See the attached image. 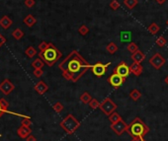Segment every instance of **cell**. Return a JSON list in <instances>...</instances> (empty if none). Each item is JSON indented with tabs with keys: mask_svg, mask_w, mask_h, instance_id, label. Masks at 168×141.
<instances>
[{
	"mask_svg": "<svg viewBox=\"0 0 168 141\" xmlns=\"http://www.w3.org/2000/svg\"><path fill=\"white\" fill-rule=\"evenodd\" d=\"M120 40L122 43H131L132 42V32L123 31L120 34Z\"/></svg>",
	"mask_w": 168,
	"mask_h": 141,
	"instance_id": "cell-17",
	"label": "cell"
},
{
	"mask_svg": "<svg viewBox=\"0 0 168 141\" xmlns=\"http://www.w3.org/2000/svg\"><path fill=\"white\" fill-rule=\"evenodd\" d=\"M159 30H160V27L156 24V23H152V24H150L147 28V31L151 35H153V36L157 34L159 32Z\"/></svg>",
	"mask_w": 168,
	"mask_h": 141,
	"instance_id": "cell-23",
	"label": "cell"
},
{
	"mask_svg": "<svg viewBox=\"0 0 168 141\" xmlns=\"http://www.w3.org/2000/svg\"><path fill=\"white\" fill-rule=\"evenodd\" d=\"M17 133L18 135L21 137V138H24L26 139L28 136H30L31 133H32V129L30 126H25V125H22L18 128V130H17Z\"/></svg>",
	"mask_w": 168,
	"mask_h": 141,
	"instance_id": "cell-12",
	"label": "cell"
},
{
	"mask_svg": "<svg viewBox=\"0 0 168 141\" xmlns=\"http://www.w3.org/2000/svg\"><path fill=\"white\" fill-rule=\"evenodd\" d=\"M166 26L168 27V19H167V21H166Z\"/></svg>",
	"mask_w": 168,
	"mask_h": 141,
	"instance_id": "cell-45",
	"label": "cell"
},
{
	"mask_svg": "<svg viewBox=\"0 0 168 141\" xmlns=\"http://www.w3.org/2000/svg\"><path fill=\"white\" fill-rule=\"evenodd\" d=\"M78 33L81 35V36H86V35L89 33V28L86 26V25L80 26L79 29H78Z\"/></svg>",
	"mask_w": 168,
	"mask_h": 141,
	"instance_id": "cell-31",
	"label": "cell"
},
{
	"mask_svg": "<svg viewBox=\"0 0 168 141\" xmlns=\"http://www.w3.org/2000/svg\"><path fill=\"white\" fill-rule=\"evenodd\" d=\"M125 81H126V78L122 77L121 75L115 73V72H113L112 75H110L109 78H108L109 84L111 85L113 88H115V89H118V88H120L122 85L125 83Z\"/></svg>",
	"mask_w": 168,
	"mask_h": 141,
	"instance_id": "cell-8",
	"label": "cell"
},
{
	"mask_svg": "<svg viewBox=\"0 0 168 141\" xmlns=\"http://www.w3.org/2000/svg\"><path fill=\"white\" fill-rule=\"evenodd\" d=\"M0 104H1L3 110H5V113H9V114L11 113V111H8V110H7L9 104H8V102L6 101V100H5V99H0Z\"/></svg>",
	"mask_w": 168,
	"mask_h": 141,
	"instance_id": "cell-33",
	"label": "cell"
},
{
	"mask_svg": "<svg viewBox=\"0 0 168 141\" xmlns=\"http://www.w3.org/2000/svg\"><path fill=\"white\" fill-rule=\"evenodd\" d=\"M92 99H93V98H92V96L90 95L88 92H84L82 95L80 96V101L82 102L84 105H88Z\"/></svg>",
	"mask_w": 168,
	"mask_h": 141,
	"instance_id": "cell-21",
	"label": "cell"
},
{
	"mask_svg": "<svg viewBox=\"0 0 168 141\" xmlns=\"http://www.w3.org/2000/svg\"><path fill=\"white\" fill-rule=\"evenodd\" d=\"M26 141H37V139H36V137L34 136V135H30V136H28L27 138H26Z\"/></svg>",
	"mask_w": 168,
	"mask_h": 141,
	"instance_id": "cell-40",
	"label": "cell"
},
{
	"mask_svg": "<svg viewBox=\"0 0 168 141\" xmlns=\"http://www.w3.org/2000/svg\"><path fill=\"white\" fill-rule=\"evenodd\" d=\"M131 141H146V140H144L143 137L137 136V137H132V139Z\"/></svg>",
	"mask_w": 168,
	"mask_h": 141,
	"instance_id": "cell-41",
	"label": "cell"
},
{
	"mask_svg": "<svg viewBox=\"0 0 168 141\" xmlns=\"http://www.w3.org/2000/svg\"><path fill=\"white\" fill-rule=\"evenodd\" d=\"M14 89H15V86L14 84L11 83L9 79H5L0 83V91L3 94H5V95H9Z\"/></svg>",
	"mask_w": 168,
	"mask_h": 141,
	"instance_id": "cell-11",
	"label": "cell"
},
{
	"mask_svg": "<svg viewBox=\"0 0 168 141\" xmlns=\"http://www.w3.org/2000/svg\"><path fill=\"white\" fill-rule=\"evenodd\" d=\"M130 70H131V73H132L135 76H140L142 71H143V68L142 66L141 63H137V62H134L132 63L130 65Z\"/></svg>",
	"mask_w": 168,
	"mask_h": 141,
	"instance_id": "cell-13",
	"label": "cell"
},
{
	"mask_svg": "<svg viewBox=\"0 0 168 141\" xmlns=\"http://www.w3.org/2000/svg\"><path fill=\"white\" fill-rule=\"evenodd\" d=\"M22 125L31 126V125H32V121H31V120H30V117H29V116L25 117V119L22 120Z\"/></svg>",
	"mask_w": 168,
	"mask_h": 141,
	"instance_id": "cell-35",
	"label": "cell"
},
{
	"mask_svg": "<svg viewBox=\"0 0 168 141\" xmlns=\"http://www.w3.org/2000/svg\"><path fill=\"white\" fill-rule=\"evenodd\" d=\"M110 7L112 8V10L116 11L120 8V3L117 1V0H112V1L110 2Z\"/></svg>",
	"mask_w": 168,
	"mask_h": 141,
	"instance_id": "cell-34",
	"label": "cell"
},
{
	"mask_svg": "<svg viewBox=\"0 0 168 141\" xmlns=\"http://www.w3.org/2000/svg\"><path fill=\"white\" fill-rule=\"evenodd\" d=\"M164 82H165V84H167V86H168V75L165 77V79H164Z\"/></svg>",
	"mask_w": 168,
	"mask_h": 141,
	"instance_id": "cell-44",
	"label": "cell"
},
{
	"mask_svg": "<svg viewBox=\"0 0 168 141\" xmlns=\"http://www.w3.org/2000/svg\"><path fill=\"white\" fill-rule=\"evenodd\" d=\"M25 54L29 58H33L35 55H37V50L35 49L33 46H29V48H27V49L25 50Z\"/></svg>",
	"mask_w": 168,
	"mask_h": 141,
	"instance_id": "cell-27",
	"label": "cell"
},
{
	"mask_svg": "<svg viewBox=\"0 0 168 141\" xmlns=\"http://www.w3.org/2000/svg\"><path fill=\"white\" fill-rule=\"evenodd\" d=\"M89 105V107L92 109V110H96V109H98L100 107V103L98 102V100L97 99H95V98H93L90 101V103L88 104Z\"/></svg>",
	"mask_w": 168,
	"mask_h": 141,
	"instance_id": "cell-30",
	"label": "cell"
},
{
	"mask_svg": "<svg viewBox=\"0 0 168 141\" xmlns=\"http://www.w3.org/2000/svg\"><path fill=\"white\" fill-rule=\"evenodd\" d=\"M23 22H24V24H25L27 27L31 28V27H33L35 24H37V19L35 18L33 15L29 14V15H27V16L25 17L24 20H23Z\"/></svg>",
	"mask_w": 168,
	"mask_h": 141,
	"instance_id": "cell-18",
	"label": "cell"
},
{
	"mask_svg": "<svg viewBox=\"0 0 168 141\" xmlns=\"http://www.w3.org/2000/svg\"><path fill=\"white\" fill-rule=\"evenodd\" d=\"M35 4H36L35 0H25V6L28 8H32L33 6H35Z\"/></svg>",
	"mask_w": 168,
	"mask_h": 141,
	"instance_id": "cell-36",
	"label": "cell"
},
{
	"mask_svg": "<svg viewBox=\"0 0 168 141\" xmlns=\"http://www.w3.org/2000/svg\"><path fill=\"white\" fill-rule=\"evenodd\" d=\"M113 72L117 73V74L121 75L122 77L127 79L129 77V75L131 74V70H130V66L125 61H121L120 64H118V65L115 67Z\"/></svg>",
	"mask_w": 168,
	"mask_h": 141,
	"instance_id": "cell-9",
	"label": "cell"
},
{
	"mask_svg": "<svg viewBox=\"0 0 168 141\" xmlns=\"http://www.w3.org/2000/svg\"><path fill=\"white\" fill-rule=\"evenodd\" d=\"M141 97H142V93L138 91L137 89H132L130 92V98L132 100V101L137 102V101H138V100L141 99Z\"/></svg>",
	"mask_w": 168,
	"mask_h": 141,
	"instance_id": "cell-19",
	"label": "cell"
},
{
	"mask_svg": "<svg viewBox=\"0 0 168 141\" xmlns=\"http://www.w3.org/2000/svg\"><path fill=\"white\" fill-rule=\"evenodd\" d=\"M137 3H138L137 0H124L125 6L128 8V9H130V10L134 9V8L137 6Z\"/></svg>",
	"mask_w": 168,
	"mask_h": 141,
	"instance_id": "cell-25",
	"label": "cell"
},
{
	"mask_svg": "<svg viewBox=\"0 0 168 141\" xmlns=\"http://www.w3.org/2000/svg\"><path fill=\"white\" fill-rule=\"evenodd\" d=\"M0 136H1V135H0Z\"/></svg>",
	"mask_w": 168,
	"mask_h": 141,
	"instance_id": "cell-46",
	"label": "cell"
},
{
	"mask_svg": "<svg viewBox=\"0 0 168 141\" xmlns=\"http://www.w3.org/2000/svg\"><path fill=\"white\" fill-rule=\"evenodd\" d=\"M60 125L67 134H73L79 128L80 122L75 119L73 115L68 114L65 119L60 121Z\"/></svg>",
	"mask_w": 168,
	"mask_h": 141,
	"instance_id": "cell-4",
	"label": "cell"
},
{
	"mask_svg": "<svg viewBox=\"0 0 168 141\" xmlns=\"http://www.w3.org/2000/svg\"><path fill=\"white\" fill-rule=\"evenodd\" d=\"M122 120H123V119H122V116L118 113H116V111H114L112 115H109V120H110V122H111V125H112V123L118 122V121H120Z\"/></svg>",
	"mask_w": 168,
	"mask_h": 141,
	"instance_id": "cell-24",
	"label": "cell"
},
{
	"mask_svg": "<svg viewBox=\"0 0 168 141\" xmlns=\"http://www.w3.org/2000/svg\"><path fill=\"white\" fill-rule=\"evenodd\" d=\"M148 62L153 68L158 70L165 64V58L163 57V55H162L161 54H159V52H156V54H154L151 57L149 58Z\"/></svg>",
	"mask_w": 168,
	"mask_h": 141,
	"instance_id": "cell-7",
	"label": "cell"
},
{
	"mask_svg": "<svg viewBox=\"0 0 168 141\" xmlns=\"http://www.w3.org/2000/svg\"><path fill=\"white\" fill-rule=\"evenodd\" d=\"M91 66V64L86 61L77 50H72L59 64L62 77L74 83L82 77Z\"/></svg>",
	"mask_w": 168,
	"mask_h": 141,
	"instance_id": "cell-1",
	"label": "cell"
},
{
	"mask_svg": "<svg viewBox=\"0 0 168 141\" xmlns=\"http://www.w3.org/2000/svg\"><path fill=\"white\" fill-rule=\"evenodd\" d=\"M5 113V110H3V108H2V106H1V104H0V117L2 116V115Z\"/></svg>",
	"mask_w": 168,
	"mask_h": 141,
	"instance_id": "cell-42",
	"label": "cell"
},
{
	"mask_svg": "<svg viewBox=\"0 0 168 141\" xmlns=\"http://www.w3.org/2000/svg\"><path fill=\"white\" fill-rule=\"evenodd\" d=\"M53 109H54V110L55 111V113L60 114V113H61V111L63 110V105L60 102H56L53 106Z\"/></svg>",
	"mask_w": 168,
	"mask_h": 141,
	"instance_id": "cell-32",
	"label": "cell"
},
{
	"mask_svg": "<svg viewBox=\"0 0 168 141\" xmlns=\"http://www.w3.org/2000/svg\"><path fill=\"white\" fill-rule=\"evenodd\" d=\"M44 74V71L42 69H35L34 70V75L36 76L37 78H40V77H42Z\"/></svg>",
	"mask_w": 168,
	"mask_h": 141,
	"instance_id": "cell-38",
	"label": "cell"
},
{
	"mask_svg": "<svg viewBox=\"0 0 168 141\" xmlns=\"http://www.w3.org/2000/svg\"><path fill=\"white\" fill-rule=\"evenodd\" d=\"M49 90V86L45 83L44 81H39L35 86V91H36L39 95H44V94Z\"/></svg>",
	"mask_w": 168,
	"mask_h": 141,
	"instance_id": "cell-14",
	"label": "cell"
},
{
	"mask_svg": "<svg viewBox=\"0 0 168 141\" xmlns=\"http://www.w3.org/2000/svg\"><path fill=\"white\" fill-rule=\"evenodd\" d=\"M6 43V38L5 37H3L1 34H0V48H1V46Z\"/></svg>",
	"mask_w": 168,
	"mask_h": 141,
	"instance_id": "cell-39",
	"label": "cell"
},
{
	"mask_svg": "<svg viewBox=\"0 0 168 141\" xmlns=\"http://www.w3.org/2000/svg\"><path fill=\"white\" fill-rule=\"evenodd\" d=\"M131 58H132V60L134 62L141 63V62H142L144 59H146V55H144V54L142 51H141L140 49H138L137 51L135 52V54H132Z\"/></svg>",
	"mask_w": 168,
	"mask_h": 141,
	"instance_id": "cell-15",
	"label": "cell"
},
{
	"mask_svg": "<svg viewBox=\"0 0 168 141\" xmlns=\"http://www.w3.org/2000/svg\"><path fill=\"white\" fill-rule=\"evenodd\" d=\"M127 132L130 134L132 137H144L149 132V127L144 123L140 117L137 116L127 127Z\"/></svg>",
	"mask_w": 168,
	"mask_h": 141,
	"instance_id": "cell-3",
	"label": "cell"
},
{
	"mask_svg": "<svg viewBox=\"0 0 168 141\" xmlns=\"http://www.w3.org/2000/svg\"><path fill=\"white\" fill-rule=\"evenodd\" d=\"M12 25V20L9 18V16L5 15L3 16L1 19H0V26H1L4 30H7L10 28V26Z\"/></svg>",
	"mask_w": 168,
	"mask_h": 141,
	"instance_id": "cell-16",
	"label": "cell"
},
{
	"mask_svg": "<svg viewBox=\"0 0 168 141\" xmlns=\"http://www.w3.org/2000/svg\"><path fill=\"white\" fill-rule=\"evenodd\" d=\"M127 49H128V51H130L131 54H135L136 51L138 50V45H137L136 43L131 42V43L128 45V46H127Z\"/></svg>",
	"mask_w": 168,
	"mask_h": 141,
	"instance_id": "cell-28",
	"label": "cell"
},
{
	"mask_svg": "<svg viewBox=\"0 0 168 141\" xmlns=\"http://www.w3.org/2000/svg\"><path fill=\"white\" fill-rule=\"evenodd\" d=\"M110 64H111V62H107V63L97 62L91 66V71L95 76H97V77H102V76L106 73Z\"/></svg>",
	"mask_w": 168,
	"mask_h": 141,
	"instance_id": "cell-6",
	"label": "cell"
},
{
	"mask_svg": "<svg viewBox=\"0 0 168 141\" xmlns=\"http://www.w3.org/2000/svg\"><path fill=\"white\" fill-rule=\"evenodd\" d=\"M25 36L24 32H23L21 29H15L12 33V37L15 39V40H21L23 37Z\"/></svg>",
	"mask_w": 168,
	"mask_h": 141,
	"instance_id": "cell-26",
	"label": "cell"
},
{
	"mask_svg": "<svg viewBox=\"0 0 168 141\" xmlns=\"http://www.w3.org/2000/svg\"><path fill=\"white\" fill-rule=\"evenodd\" d=\"M155 1L156 2H157L158 4H160V5H162V4H163L165 1H167V0H155Z\"/></svg>",
	"mask_w": 168,
	"mask_h": 141,
	"instance_id": "cell-43",
	"label": "cell"
},
{
	"mask_svg": "<svg viewBox=\"0 0 168 141\" xmlns=\"http://www.w3.org/2000/svg\"><path fill=\"white\" fill-rule=\"evenodd\" d=\"M127 127H128V125H127L123 120L118 121V122H116V123H112L111 125V129L118 135V136L122 135L127 130Z\"/></svg>",
	"mask_w": 168,
	"mask_h": 141,
	"instance_id": "cell-10",
	"label": "cell"
},
{
	"mask_svg": "<svg viewBox=\"0 0 168 141\" xmlns=\"http://www.w3.org/2000/svg\"><path fill=\"white\" fill-rule=\"evenodd\" d=\"M61 56H62V54L59 50V49L51 43H49L48 48L44 51H40L39 54V57L42 58L44 62L50 67L54 66L55 63L59 61Z\"/></svg>",
	"mask_w": 168,
	"mask_h": 141,
	"instance_id": "cell-2",
	"label": "cell"
},
{
	"mask_svg": "<svg viewBox=\"0 0 168 141\" xmlns=\"http://www.w3.org/2000/svg\"><path fill=\"white\" fill-rule=\"evenodd\" d=\"M45 62L44 60L42 59V58H37V59H35L33 62H32V66L35 68V69H42L45 65Z\"/></svg>",
	"mask_w": 168,
	"mask_h": 141,
	"instance_id": "cell-22",
	"label": "cell"
},
{
	"mask_svg": "<svg viewBox=\"0 0 168 141\" xmlns=\"http://www.w3.org/2000/svg\"><path fill=\"white\" fill-rule=\"evenodd\" d=\"M99 109L102 110V113L104 115H106L109 116L110 115H112L114 111L117 110V105H116V103H114V101L112 99L106 98L100 103Z\"/></svg>",
	"mask_w": 168,
	"mask_h": 141,
	"instance_id": "cell-5",
	"label": "cell"
},
{
	"mask_svg": "<svg viewBox=\"0 0 168 141\" xmlns=\"http://www.w3.org/2000/svg\"><path fill=\"white\" fill-rule=\"evenodd\" d=\"M48 45H49V43H47V42H42V43L39 45V49H40V51H44L46 49L48 48Z\"/></svg>",
	"mask_w": 168,
	"mask_h": 141,
	"instance_id": "cell-37",
	"label": "cell"
},
{
	"mask_svg": "<svg viewBox=\"0 0 168 141\" xmlns=\"http://www.w3.org/2000/svg\"><path fill=\"white\" fill-rule=\"evenodd\" d=\"M106 49H107V51L109 52V54H115L116 52L118 51L119 48H118V45H116L115 43L111 42V43H109V44L107 45V46H106Z\"/></svg>",
	"mask_w": 168,
	"mask_h": 141,
	"instance_id": "cell-20",
	"label": "cell"
},
{
	"mask_svg": "<svg viewBox=\"0 0 168 141\" xmlns=\"http://www.w3.org/2000/svg\"><path fill=\"white\" fill-rule=\"evenodd\" d=\"M155 43H156V45H157L159 46V48H163V46H165V45H166V44H167V40H165V38H164L163 36H160L159 38L156 39Z\"/></svg>",
	"mask_w": 168,
	"mask_h": 141,
	"instance_id": "cell-29",
	"label": "cell"
}]
</instances>
